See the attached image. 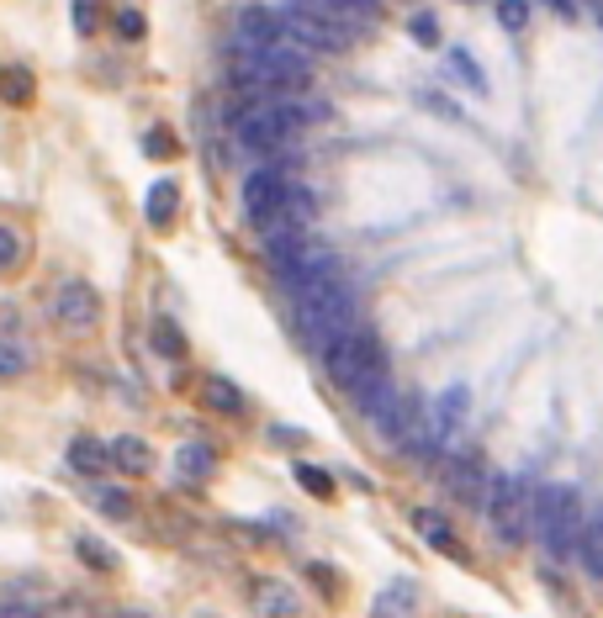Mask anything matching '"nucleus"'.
<instances>
[{"label": "nucleus", "mask_w": 603, "mask_h": 618, "mask_svg": "<svg viewBox=\"0 0 603 618\" xmlns=\"http://www.w3.org/2000/svg\"><path fill=\"white\" fill-rule=\"evenodd\" d=\"M323 370H329L333 386H344L350 397H361L365 386H376L387 376V350H382V339H376L371 328H355V333H344V339L323 354Z\"/></svg>", "instance_id": "3"}, {"label": "nucleus", "mask_w": 603, "mask_h": 618, "mask_svg": "<svg viewBox=\"0 0 603 618\" xmlns=\"http://www.w3.org/2000/svg\"><path fill=\"white\" fill-rule=\"evenodd\" d=\"M27 370V350L22 344H0V376H22Z\"/></svg>", "instance_id": "24"}, {"label": "nucleus", "mask_w": 603, "mask_h": 618, "mask_svg": "<svg viewBox=\"0 0 603 618\" xmlns=\"http://www.w3.org/2000/svg\"><path fill=\"white\" fill-rule=\"evenodd\" d=\"M202 402H207L212 412H243V391L228 376H207L202 381Z\"/></svg>", "instance_id": "15"}, {"label": "nucleus", "mask_w": 603, "mask_h": 618, "mask_svg": "<svg viewBox=\"0 0 603 618\" xmlns=\"http://www.w3.org/2000/svg\"><path fill=\"white\" fill-rule=\"evenodd\" d=\"M593 16H599V22H603V0H593Z\"/></svg>", "instance_id": "30"}, {"label": "nucleus", "mask_w": 603, "mask_h": 618, "mask_svg": "<svg viewBox=\"0 0 603 618\" xmlns=\"http://www.w3.org/2000/svg\"><path fill=\"white\" fill-rule=\"evenodd\" d=\"M22 265V233L0 222V270H16Z\"/></svg>", "instance_id": "21"}, {"label": "nucleus", "mask_w": 603, "mask_h": 618, "mask_svg": "<svg viewBox=\"0 0 603 618\" xmlns=\"http://www.w3.org/2000/svg\"><path fill=\"white\" fill-rule=\"evenodd\" d=\"M0 95L22 106V101L32 95V90H27V69H0Z\"/></svg>", "instance_id": "20"}, {"label": "nucleus", "mask_w": 603, "mask_h": 618, "mask_svg": "<svg viewBox=\"0 0 603 618\" xmlns=\"http://www.w3.org/2000/svg\"><path fill=\"white\" fill-rule=\"evenodd\" d=\"M487 524H492V539L513 550L535 534V487H524L519 476H498L492 481V497H487Z\"/></svg>", "instance_id": "4"}, {"label": "nucleus", "mask_w": 603, "mask_h": 618, "mask_svg": "<svg viewBox=\"0 0 603 618\" xmlns=\"http://www.w3.org/2000/svg\"><path fill=\"white\" fill-rule=\"evenodd\" d=\"M281 22H286V37L292 43H302L307 54H344L350 43H355V32H344L339 22H329V16H312V11H281Z\"/></svg>", "instance_id": "6"}, {"label": "nucleus", "mask_w": 603, "mask_h": 618, "mask_svg": "<svg viewBox=\"0 0 603 618\" xmlns=\"http://www.w3.org/2000/svg\"><path fill=\"white\" fill-rule=\"evenodd\" d=\"M117 27H122V37H144V16H138V11H122Z\"/></svg>", "instance_id": "28"}, {"label": "nucleus", "mask_w": 603, "mask_h": 618, "mask_svg": "<svg viewBox=\"0 0 603 618\" xmlns=\"http://www.w3.org/2000/svg\"><path fill=\"white\" fill-rule=\"evenodd\" d=\"M69 466L86 476H101L112 466V444H95V439H75L69 444Z\"/></svg>", "instance_id": "14"}, {"label": "nucleus", "mask_w": 603, "mask_h": 618, "mask_svg": "<svg viewBox=\"0 0 603 618\" xmlns=\"http://www.w3.org/2000/svg\"><path fill=\"white\" fill-rule=\"evenodd\" d=\"M413 529L429 539V550H440V556H455V560H460V545H455L451 524H445V513H434V507H413Z\"/></svg>", "instance_id": "10"}, {"label": "nucleus", "mask_w": 603, "mask_h": 618, "mask_svg": "<svg viewBox=\"0 0 603 618\" xmlns=\"http://www.w3.org/2000/svg\"><path fill=\"white\" fill-rule=\"evenodd\" d=\"M54 323L64 328H95L101 323V296L86 281H64L54 291Z\"/></svg>", "instance_id": "8"}, {"label": "nucleus", "mask_w": 603, "mask_h": 618, "mask_svg": "<svg viewBox=\"0 0 603 618\" xmlns=\"http://www.w3.org/2000/svg\"><path fill=\"white\" fill-rule=\"evenodd\" d=\"M413 37H419V43H440V22H434L429 11H419V16H413Z\"/></svg>", "instance_id": "27"}, {"label": "nucleus", "mask_w": 603, "mask_h": 618, "mask_svg": "<svg viewBox=\"0 0 603 618\" xmlns=\"http://www.w3.org/2000/svg\"><path fill=\"white\" fill-rule=\"evenodd\" d=\"M95 507H101V513H106V518H127V513H133V502H127V492H112V487H101V492H95Z\"/></svg>", "instance_id": "22"}, {"label": "nucleus", "mask_w": 603, "mask_h": 618, "mask_svg": "<svg viewBox=\"0 0 603 618\" xmlns=\"http://www.w3.org/2000/svg\"><path fill=\"white\" fill-rule=\"evenodd\" d=\"M153 350L170 354V359H181L185 344H181V333H175V323H153Z\"/></svg>", "instance_id": "23"}, {"label": "nucleus", "mask_w": 603, "mask_h": 618, "mask_svg": "<svg viewBox=\"0 0 603 618\" xmlns=\"http://www.w3.org/2000/svg\"><path fill=\"white\" fill-rule=\"evenodd\" d=\"M112 466L127 476H149L153 466V455H149V444L144 439H133V434H122V439H112Z\"/></svg>", "instance_id": "13"}, {"label": "nucleus", "mask_w": 603, "mask_h": 618, "mask_svg": "<svg viewBox=\"0 0 603 618\" xmlns=\"http://www.w3.org/2000/svg\"><path fill=\"white\" fill-rule=\"evenodd\" d=\"M545 5H550V11H561V16H572V11H577V0H545Z\"/></svg>", "instance_id": "29"}, {"label": "nucleus", "mask_w": 603, "mask_h": 618, "mask_svg": "<svg viewBox=\"0 0 603 618\" xmlns=\"http://www.w3.org/2000/svg\"><path fill=\"white\" fill-rule=\"evenodd\" d=\"M413 608H419V587L413 582H387L371 603V618H413Z\"/></svg>", "instance_id": "9"}, {"label": "nucleus", "mask_w": 603, "mask_h": 618, "mask_svg": "<svg viewBox=\"0 0 603 618\" xmlns=\"http://www.w3.org/2000/svg\"><path fill=\"white\" fill-rule=\"evenodd\" d=\"M498 22L509 32H524L530 27V0H498Z\"/></svg>", "instance_id": "19"}, {"label": "nucleus", "mask_w": 603, "mask_h": 618, "mask_svg": "<svg viewBox=\"0 0 603 618\" xmlns=\"http://www.w3.org/2000/svg\"><path fill=\"white\" fill-rule=\"evenodd\" d=\"M355 328H361V301H355V291L344 281H323V286L297 296V333L318 359Z\"/></svg>", "instance_id": "1"}, {"label": "nucleus", "mask_w": 603, "mask_h": 618, "mask_svg": "<svg viewBox=\"0 0 603 618\" xmlns=\"http://www.w3.org/2000/svg\"><path fill=\"white\" fill-rule=\"evenodd\" d=\"M286 196H292V180L281 175V170H254V175H243L239 206L254 228H271L275 217L286 211Z\"/></svg>", "instance_id": "5"}, {"label": "nucleus", "mask_w": 603, "mask_h": 618, "mask_svg": "<svg viewBox=\"0 0 603 618\" xmlns=\"http://www.w3.org/2000/svg\"><path fill=\"white\" fill-rule=\"evenodd\" d=\"M297 487H307L312 497H333V476L318 466H297Z\"/></svg>", "instance_id": "18"}, {"label": "nucleus", "mask_w": 603, "mask_h": 618, "mask_svg": "<svg viewBox=\"0 0 603 618\" xmlns=\"http://www.w3.org/2000/svg\"><path fill=\"white\" fill-rule=\"evenodd\" d=\"M80 556L91 560V565H101V571H117V556H112V550H101L95 539H80Z\"/></svg>", "instance_id": "26"}, {"label": "nucleus", "mask_w": 603, "mask_h": 618, "mask_svg": "<svg viewBox=\"0 0 603 618\" xmlns=\"http://www.w3.org/2000/svg\"><path fill=\"white\" fill-rule=\"evenodd\" d=\"M69 22L80 32H95V0H69Z\"/></svg>", "instance_id": "25"}, {"label": "nucleus", "mask_w": 603, "mask_h": 618, "mask_svg": "<svg viewBox=\"0 0 603 618\" xmlns=\"http://www.w3.org/2000/svg\"><path fill=\"white\" fill-rule=\"evenodd\" d=\"M588 502L577 487H541L535 492V539L550 560H577L582 529H588Z\"/></svg>", "instance_id": "2"}, {"label": "nucleus", "mask_w": 603, "mask_h": 618, "mask_svg": "<svg viewBox=\"0 0 603 618\" xmlns=\"http://www.w3.org/2000/svg\"><path fill=\"white\" fill-rule=\"evenodd\" d=\"M492 481H498V476L487 471L477 455H451V460H445V487H451L466 507H487V497H492Z\"/></svg>", "instance_id": "7"}, {"label": "nucleus", "mask_w": 603, "mask_h": 618, "mask_svg": "<svg viewBox=\"0 0 603 618\" xmlns=\"http://www.w3.org/2000/svg\"><path fill=\"white\" fill-rule=\"evenodd\" d=\"M175 466H181L185 481H196V476H212V444H181Z\"/></svg>", "instance_id": "16"}, {"label": "nucleus", "mask_w": 603, "mask_h": 618, "mask_svg": "<svg viewBox=\"0 0 603 618\" xmlns=\"http://www.w3.org/2000/svg\"><path fill=\"white\" fill-rule=\"evenodd\" d=\"M170 217H175V185L164 180V185H153V191H149V222H153V228H164Z\"/></svg>", "instance_id": "17"}, {"label": "nucleus", "mask_w": 603, "mask_h": 618, "mask_svg": "<svg viewBox=\"0 0 603 618\" xmlns=\"http://www.w3.org/2000/svg\"><path fill=\"white\" fill-rule=\"evenodd\" d=\"M577 565L593 576V582H603V507H593L588 513V529H582V550H577Z\"/></svg>", "instance_id": "11"}, {"label": "nucleus", "mask_w": 603, "mask_h": 618, "mask_svg": "<svg viewBox=\"0 0 603 618\" xmlns=\"http://www.w3.org/2000/svg\"><path fill=\"white\" fill-rule=\"evenodd\" d=\"M254 608H260V618H297V592L286 582H260L254 587Z\"/></svg>", "instance_id": "12"}]
</instances>
